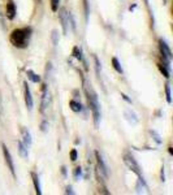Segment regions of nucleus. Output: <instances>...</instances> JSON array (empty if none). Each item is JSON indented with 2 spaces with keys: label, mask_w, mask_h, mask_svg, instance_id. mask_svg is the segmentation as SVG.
Listing matches in <instances>:
<instances>
[{
  "label": "nucleus",
  "mask_w": 173,
  "mask_h": 195,
  "mask_svg": "<svg viewBox=\"0 0 173 195\" xmlns=\"http://www.w3.org/2000/svg\"><path fill=\"white\" fill-rule=\"evenodd\" d=\"M50 104V92L47 90V86L43 85V89H42V101H41V111L44 112L46 108Z\"/></svg>",
  "instance_id": "obj_8"
},
{
  "label": "nucleus",
  "mask_w": 173,
  "mask_h": 195,
  "mask_svg": "<svg viewBox=\"0 0 173 195\" xmlns=\"http://www.w3.org/2000/svg\"><path fill=\"white\" fill-rule=\"evenodd\" d=\"M168 151H169V154H171V155H173V150H172V147H169Z\"/></svg>",
  "instance_id": "obj_33"
},
{
  "label": "nucleus",
  "mask_w": 173,
  "mask_h": 195,
  "mask_svg": "<svg viewBox=\"0 0 173 195\" xmlns=\"http://www.w3.org/2000/svg\"><path fill=\"white\" fill-rule=\"evenodd\" d=\"M73 56H74L77 60H80V61H82L83 60V56H82V50L80 48V47H74L73 48Z\"/></svg>",
  "instance_id": "obj_20"
},
{
  "label": "nucleus",
  "mask_w": 173,
  "mask_h": 195,
  "mask_svg": "<svg viewBox=\"0 0 173 195\" xmlns=\"http://www.w3.org/2000/svg\"><path fill=\"white\" fill-rule=\"evenodd\" d=\"M96 155V163H98V170H99V174L103 177V178H108V167L105 165L104 160H103L102 155L99 152H95Z\"/></svg>",
  "instance_id": "obj_6"
},
{
  "label": "nucleus",
  "mask_w": 173,
  "mask_h": 195,
  "mask_svg": "<svg viewBox=\"0 0 173 195\" xmlns=\"http://www.w3.org/2000/svg\"><path fill=\"white\" fill-rule=\"evenodd\" d=\"M81 177H82V168L78 167V168H75V170H74V178H75V181H80Z\"/></svg>",
  "instance_id": "obj_25"
},
{
  "label": "nucleus",
  "mask_w": 173,
  "mask_h": 195,
  "mask_svg": "<svg viewBox=\"0 0 173 195\" xmlns=\"http://www.w3.org/2000/svg\"><path fill=\"white\" fill-rule=\"evenodd\" d=\"M26 76H27V78H29L30 81H31V82H34V83H38L39 81H41V77H39L36 73H34L33 70H30V69L26 72Z\"/></svg>",
  "instance_id": "obj_17"
},
{
  "label": "nucleus",
  "mask_w": 173,
  "mask_h": 195,
  "mask_svg": "<svg viewBox=\"0 0 173 195\" xmlns=\"http://www.w3.org/2000/svg\"><path fill=\"white\" fill-rule=\"evenodd\" d=\"M69 107H70V109L73 112H81L82 111V104L78 103L77 100H70L69 101Z\"/></svg>",
  "instance_id": "obj_18"
},
{
  "label": "nucleus",
  "mask_w": 173,
  "mask_h": 195,
  "mask_svg": "<svg viewBox=\"0 0 173 195\" xmlns=\"http://www.w3.org/2000/svg\"><path fill=\"white\" fill-rule=\"evenodd\" d=\"M31 177H33V184H34V189H35V193L38 195L42 194V190H41V184H39V178L36 176V173L31 172Z\"/></svg>",
  "instance_id": "obj_15"
},
{
  "label": "nucleus",
  "mask_w": 173,
  "mask_h": 195,
  "mask_svg": "<svg viewBox=\"0 0 173 195\" xmlns=\"http://www.w3.org/2000/svg\"><path fill=\"white\" fill-rule=\"evenodd\" d=\"M47 128H48V122L47 121H43L41 125V130L42 131H47Z\"/></svg>",
  "instance_id": "obj_28"
},
{
  "label": "nucleus",
  "mask_w": 173,
  "mask_h": 195,
  "mask_svg": "<svg viewBox=\"0 0 173 195\" xmlns=\"http://www.w3.org/2000/svg\"><path fill=\"white\" fill-rule=\"evenodd\" d=\"M150 133H151V135H152V138H154V140H155V142H156L157 145H160V143H162V138H160L159 134H157L155 130H151Z\"/></svg>",
  "instance_id": "obj_24"
},
{
  "label": "nucleus",
  "mask_w": 173,
  "mask_h": 195,
  "mask_svg": "<svg viewBox=\"0 0 173 195\" xmlns=\"http://www.w3.org/2000/svg\"><path fill=\"white\" fill-rule=\"evenodd\" d=\"M21 135H22V138H23V145H25L27 148H29V147L31 146V142H33L30 131L27 130L26 128H21Z\"/></svg>",
  "instance_id": "obj_11"
},
{
  "label": "nucleus",
  "mask_w": 173,
  "mask_h": 195,
  "mask_svg": "<svg viewBox=\"0 0 173 195\" xmlns=\"http://www.w3.org/2000/svg\"><path fill=\"white\" fill-rule=\"evenodd\" d=\"M85 91H86L87 103H89V107H90L91 112H93L94 125H95V128H98L99 122H100V104L98 100V95H96V92L93 90V87H90L89 85L85 86Z\"/></svg>",
  "instance_id": "obj_2"
},
{
  "label": "nucleus",
  "mask_w": 173,
  "mask_h": 195,
  "mask_svg": "<svg viewBox=\"0 0 173 195\" xmlns=\"http://www.w3.org/2000/svg\"><path fill=\"white\" fill-rule=\"evenodd\" d=\"M83 4H85V16H86V21H87V18H89V1L83 0Z\"/></svg>",
  "instance_id": "obj_26"
},
{
  "label": "nucleus",
  "mask_w": 173,
  "mask_h": 195,
  "mask_svg": "<svg viewBox=\"0 0 173 195\" xmlns=\"http://www.w3.org/2000/svg\"><path fill=\"white\" fill-rule=\"evenodd\" d=\"M1 148H3V154H4L5 163H7V165L9 168V170H11L12 176L16 177V172H14V164H13V159H12V156H11V152H9V150L7 148V146H5L4 143L1 145Z\"/></svg>",
  "instance_id": "obj_5"
},
{
  "label": "nucleus",
  "mask_w": 173,
  "mask_h": 195,
  "mask_svg": "<svg viewBox=\"0 0 173 195\" xmlns=\"http://www.w3.org/2000/svg\"><path fill=\"white\" fill-rule=\"evenodd\" d=\"M125 117H126V120L130 122V124H133V125H135L137 122H138V117H137V115L133 111H130V109H127L125 111Z\"/></svg>",
  "instance_id": "obj_13"
},
{
  "label": "nucleus",
  "mask_w": 173,
  "mask_h": 195,
  "mask_svg": "<svg viewBox=\"0 0 173 195\" xmlns=\"http://www.w3.org/2000/svg\"><path fill=\"white\" fill-rule=\"evenodd\" d=\"M59 17H60V21H61V26H63V31L64 34H66V33L69 31V12L66 9H64L61 8L60 9V13H59Z\"/></svg>",
  "instance_id": "obj_7"
},
{
  "label": "nucleus",
  "mask_w": 173,
  "mask_h": 195,
  "mask_svg": "<svg viewBox=\"0 0 173 195\" xmlns=\"http://www.w3.org/2000/svg\"><path fill=\"white\" fill-rule=\"evenodd\" d=\"M30 37H31V29L30 28H21L14 29L11 33V43L17 48H26L29 44Z\"/></svg>",
  "instance_id": "obj_1"
},
{
  "label": "nucleus",
  "mask_w": 173,
  "mask_h": 195,
  "mask_svg": "<svg viewBox=\"0 0 173 195\" xmlns=\"http://www.w3.org/2000/svg\"><path fill=\"white\" fill-rule=\"evenodd\" d=\"M16 5H14L13 1H9L7 3V8H5V16H7L8 20H13L16 17Z\"/></svg>",
  "instance_id": "obj_10"
},
{
  "label": "nucleus",
  "mask_w": 173,
  "mask_h": 195,
  "mask_svg": "<svg viewBox=\"0 0 173 195\" xmlns=\"http://www.w3.org/2000/svg\"><path fill=\"white\" fill-rule=\"evenodd\" d=\"M165 95H167V101H168V104H171L172 96H171V85H169V83L165 85Z\"/></svg>",
  "instance_id": "obj_22"
},
{
  "label": "nucleus",
  "mask_w": 173,
  "mask_h": 195,
  "mask_svg": "<svg viewBox=\"0 0 173 195\" xmlns=\"http://www.w3.org/2000/svg\"><path fill=\"white\" fill-rule=\"evenodd\" d=\"M157 68H159V70L163 73V76L165 78H169L171 76H169V69H171V67L167 64H157Z\"/></svg>",
  "instance_id": "obj_16"
},
{
  "label": "nucleus",
  "mask_w": 173,
  "mask_h": 195,
  "mask_svg": "<svg viewBox=\"0 0 173 195\" xmlns=\"http://www.w3.org/2000/svg\"><path fill=\"white\" fill-rule=\"evenodd\" d=\"M124 163H125V165L129 168L132 172H134L138 177L142 176L141 167H139V164L137 163V160L134 159V156H132L130 154H125V155H124Z\"/></svg>",
  "instance_id": "obj_3"
},
{
  "label": "nucleus",
  "mask_w": 173,
  "mask_h": 195,
  "mask_svg": "<svg viewBox=\"0 0 173 195\" xmlns=\"http://www.w3.org/2000/svg\"><path fill=\"white\" fill-rule=\"evenodd\" d=\"M162 181H165V174H164V168H162Z\"/></svg>",
  "instance_id": "obj_30"
},
{
  "label": "nucleus",
  "mask_w": 173,
  "mask_h": 195,
  "mask_svg": "<svg viewBox=\"0 0 173 195\" xmlns=\"http://www.w3.org/2000/svg\"><path fill=\"white\" fill-rule=\"evenodd\" d=\"M51 39H52V43L53 46H57L59 44V33H57V30H52V34H51Z\"/></svg>",
  "instance_id": "obj_21"
},
{
  "label": "nucleus",
  "mask_w": 173,
  "mask_h": 195,
  "mask_svg": "<svg viewBox=\"0 0 173 195\" xmlns=\"http://www.w3.org/2000/svg\"><path fill=\"white\" fill-rule=\"evenodd\" d=\"M159 50H160V53H162L163 59L165 60L164 64L169 65V62H171V60H172V51H171V48H169V46L163 40V39L159 40Z\"/></svg>",
  "instance_id": "obj_4"
},
{
  "label": "nucleus",
  "mask_w": 173,
  "mask_h": 195,
  "mask_svg": "<svg viewBox=\"0 0 173 195\" xmlns=\"http://www.w3.org/2000/svg\"><path fill=\"white\" fill-rule=\"evenodd\" d=\"M122 98H124V99H125V100H126V101H129V103H132V100H130V99H129V98H127V96H126V95H125V94H122Z\"/></svg>",
  "instance_id": "obj_31"
},
{
  "label": "nucleus",
  "mask_w": 173,
  "mask_h": 195,
  "mask_svg": "<svg viewBox=\"0 0 173 195\" xmlns=\"http://www.w3.org/2000/svg\"><path fill=\"white\" fill-rule=\"evenodd\" d=\"M112 65H113L115 70H116L117 73H120V74H122V73H124L122 67H121V64H120V61H118V59H117V57H113V59H112Z\"/></svg>",
  "instance_id": "obj_19"
},
{
  "label": "nucleus",
  "mask_w": 173,
  "mask_h": 195,
  "mask_svg": "<svg viewBox=\"0 0 173 195\" xmlns=\"http://www.w3.org/2000/svg\"><path fill=\"white\" fill-rule=\"evenodd\" d=\"M135 190H137V193H138V194H142V193H145V190H147V186H146L143 178H142V176H139V179H138L137 186H135Z\"/></svg>",
  "instance_id": "obj_14"
},
{
  "label": "nucleus",
  "mask_w": 173,
  "mask_h": 195,
  "mask_svg": "<svg viewBox=\"0 0 173 195\" xmlns=\"http://www.w3.org/2000/svg\"><path fill=\"white\" fill-rule=\"evenodd\" d=\"M70 160H72V161H75V160H77V150L73 148L72 151H70Z\"/></svg>",
  "instance_id": "obj_27"
},
{
  "label": "nucleus",
  "mask_w": 173,
  "mask_h": 195,
  "mask_svg": "<svg viewBox=\"0 0 173 195\" xmlns=\"http://www.w3.org/2000/svg\"><path fill=\"white\" fill-rule=\"evenodd\" d=\"M23 90H25V103H26V107H27V109H29V111H31L34 103H33V96H31V92H30L29 86H27V82H25V85H23Z\"/></svg>",
  "instance_id": "obj_9"
},
{
  "label": "nucleus",
  "mask_w": 173,
  "mask_h": 195,
  "mask_svg": "<svg viewBox=\"0 0 173 195\" xmlns=\"http://www.w3.org/2000/svg\"><path fill=\"white\" fill-rule=\"evenodd\" d=\"M61 169H63V174H64V176H65V174H66V170H65V167H63V168H61Z\"/></svg>",
  "instance_id": "obj_32"
},
{
  "label": "nucleus",
  "mask_w": 173,
  "mask_h": 195,
  "mask_svg": "<svg viewBox=\"0 0 173 195\" xmlns=\"http://www.w3.org/2000/svg\"><path fill=\"white\" fill-rule=\"evenodd\" d=\"M59 5H60V0H51V9L53 12L59 11Z\"/></svg>",
  "instance_id": "obj_23"
},
{
  "label": "nucleus",
  "mask_w": 173,
  "mask_h": 195,
  "mask_svg": "<svg viewBox=\"0 0 173 195\" xmlns=\"http://www.w3.org/2000/svg\"><path fill=\"white\" fill-rule=\"evenodd\" d=\"M17 147H18V154H20V156L22 159H25V160H27V159H29V151H27V147L23 145V142L18 140Z\"/></svg>",
  "instance_id": "obj_12"
},
{
  "label": "nucleus",
  "mask_w": 173,
  "mask_h": 195,
  "mask_svg": "<svg viewBox=\"0 0 173 195\" xmlns=\"http://www.w3.org/2000/svg\"><path fill=\"white\" fill-rule=\"evenodd\" d=\"M65 193H66V194H70V195L74 194V191H73L72 186H68V187H66V191H65Z\"/></svg>",
  "instance_id": "obj_29"
}]
</instances>
